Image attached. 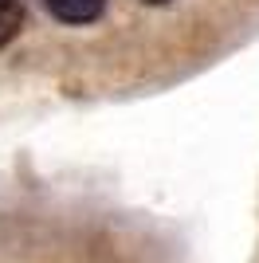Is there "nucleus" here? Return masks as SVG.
<instances>
[{"label":"nucleus","mask_w":259,"mask_h":263,"mask_svg":"<svg viewBox=\"0 0 259 263\" xmlns=\"http://www.w3.org/2000/svg\"><path fill=\"white\" fill-rule=\"evenodd\" d=\"M47 8H51L55 20H63V24H90L102 16L106 0H47Z\"/></svg>","instance_id":"obj_1"},{"label":"nucleus","mask_w":259,"mask_h":263,"mask_svg":"<svg viewBox=\"0 0 259 263\" xmlns=\"http://www.w3.org/2000/svg\"><path fill=\"white\" fill-rule=\"evenodd\" d=\"M20 24H24V4L20 0H0V47L20 32Z\"/></svg>","instance_id":"obj_2"},{"label":"nucleus","mask_w":259,"mask_h":263,"mask_svg":"<svg viewBox=\"0 0 259 263\" xmlns=\"http://www.w3.org/2000/svg\"><path fill=\"white\" fill-rule=\"evenodd\" d=\"M145 4H169V0H145Z\"/></svg>","instance_id":"obj_3"}]
</instances>
